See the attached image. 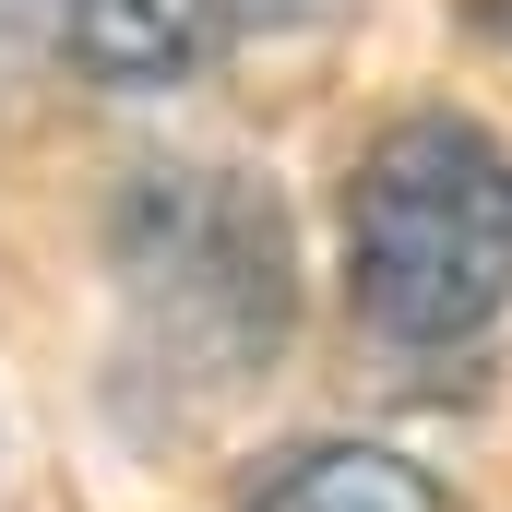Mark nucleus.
I'll return each mask as SVG.
<instances>
[{
  "instance_id": "obj_1",
  "label": "nucleus",
  "mask_w": 512,
  "mask_h": 512,
  "mask_svg": "<svg viewBox=\"0 0 512 512\" xmlns=\"http://www.w3.org/2000/svg\"><path fill=\"white\" fill-rule=\"evenodd\" d=\"M346 298L382 346H477L512 310V143L405 108L346 167Z\"/></svg>"
},
{
  "instance_id": "obj_2",
  "label": "nucleus",
  "mask_w": 512,
  "mask_h": 512,
  "mask_svg": "<svg viewBox=\"0 0 512 512\" xmlns=\"http://www.w3.org/2000/svg\"><path fill=\"white\" fill-rule=\"evenodd\" d=\"M108 251H120L131 346L191 382H251L298 322L286 215L239 167H131Z\"/></svg>"
},
{
  "instance_id": "obj_3",
  "label": "nucleus",
  "mask_w": 512,
  "mask_h": 512,
  "mask_svg": "<svg viewBox=\"0 0 512 512\" xmlns=\"http://www.w3.org/2000/svg\"><path fill=\"white\" fill-rule=\"evenodd\" d=\"M48 36L84 84L108 96H167L215 60L227 36V0H48Z\"/></svg>"
},
{
  "instance_id": "obj_4",
  "label": "nucleus",
  "mask_w": 512,
  "mask_h": 512,
  "mask_svg": "<svg viewBox=\"0 0 512 512\" xmlns=\"http://www.w3.org/2000/svg\"><path fill=\"white\" fill-rule=\"evenodd\" d=\"M239 512H465V501L382 441H298L239 489Z\"/></svg>"
}]
</instances>
